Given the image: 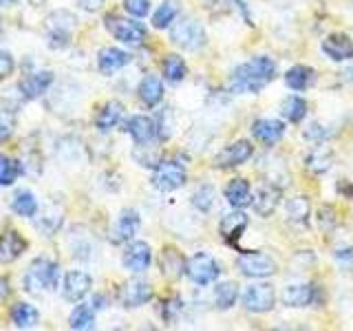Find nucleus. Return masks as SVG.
Masks as SVG:
<instances>
[{"mask_svg": "<svg viewBox=\"0 0 353 331\" xmlns=\"http://www.w3.org/2000/svg\"><path fill=\"white\" fill-rule=\"evenodd\" d=\"M276 62L268 55H259L234 69L230 77V91L234 93H259L261 88L274 80Z\"/></svg>", "mask_w": 353, "mask_h": 331, "instance_id": "f257e3e1", "label": "nucleus"}, {"mask_svg": "<svg viewBox=\"0 0 353 331\" xmlns=\"http://www.w3.org/2000/svg\"><path fill=\"white\" fill-rule=\"evenodd\" d=\"M60 281V265L49 257H38L29 263L22 276V290L27 294L53 292Z\"/></svg>", "mask_w": 353, "mask_h": 331, "instance_id": "f03ea898", "label": "nucleus"}, {"mask_svg": "<svg viewBox=\"0 0 353 331\" xmlns=\"http://www.w3.org/2000/svg\"><path fill=\"white\" fill-rule=\"evenodd\" d=\"M77 18L69 11H53V14L44 20V36L51 49H64L71 44V33L75 29Z\"/></svg>", "mask_w": 353, "mask_h": 331, "instance_id": "7ed1b4c3", "label": "nucleus"}, {"mask_svg": "<svg viewBox=\"0 0 353 331\" xmlns=\"http://www.w3.org/2000/svg\"><path fill=\"white\" fill-rule=\"evenodd\" d=\"M104 27L108 29V33L115 40L130 44V47H139V44H143V40H146V36H148V31L141 22L130 20V18H121V16H106Z\"/></svg>", "mask_w": 353, "mask_h": 331, "instance_id": "20e7f679", "label": "nucleus"}, {"mask_svg": "<svg viewBox=\"0 0 353 331\" xmlns=\"http://www.w3.org/2000/svg\"><path fill=\"white\" fill-rule=\"evenodd\" d=\"M170 40L185 51H199L205 47V31L194 18H181L170 29Z\"/></svg>", "mask_w": 353, "mask_h": 331, "instance_id": "39448f33", "label": "nucleus"}, {"mask_svg": "<svg viewBox=\"0 0 353 331\" xmlns=\"http://www.w3.org/2000/svg\"><path fill=\"white\" fill-rule=\"evenodd\" d=\"M236 268L243 276H248V279H268V276L276 274L279 265H276V261L272 257H268V254L245 252L239 257Z\"/></svg>", "mask_w": 353, "mask_h": 331, "instance_id": "423d86ee", "label": "nucleus"}, {"mask_svg": "<svg viewBox=\"0 0 353 331\" xmlns=\"http://www.w3.org/2000/svg\"><path fill=\"white\" fill-rule=\"evenodd\" d=\"M219 263L210 257V254L199 252L194 257L185 263V276L190 279L194 285H210L219 279Z\"/></svg>", "mask_w": 353, "mask_h": 331, "instance_id": "0eeeda50", "label": "nucleus"}, {"mask_svg": "<svg viewBox=\"0 0 353 331\" xmlns=\"http://www.w3.org/2000/svg\"><path fill=\"white\" fill-rule=\"evenodd\" d=\"M188 179L185 168L176 161H159V166H154L152 172V185L161 192H170L181 188Z\"/></svg>", "mask_w": 353, "mask_h": 331, "instance_id": "6e6552de", "label": "nucleus"}, {"mask_svg": "<svg viewBox=\"0 0 353 331\" xmlns=\"http://www.w3.org/2000/svg\"><path fill=\"white\" fill-rule=\"evenodd\" d=\"M152 296H154V290H152V285L146 283V281H128L124 285H119V290H117V303L121 307H126V309H135V307H141V305H146L152 301Z\"/></svg>", "mask_w": 353, "mask_h": 331, "instance_id": "1a4fd4ad", "label": "nucleus"}, {"mask_svg": "<svg viewBox=\"0 0 353 331\" xmlns=\"http://www.w3.org/2000/svg\"><path fill=\"white\" fill-rule=\"evenodd\" d=\"M243 305H245L248 312L252 314H265L274 309L276 305V294H274V287L272 285H252L243 292Z\"/></svg>", "mask_w": 353, "mask_h": 331, "instance_id": "9d476101", "label": "nucleus"}, {"mask_svg": "<svg viewBox=\"0 0 353 331\" xmlns=\"http://www.w3.org/2000/svg\"><path fill=\"white\" fill-rule=\"evenodd\" d=\"M55 80L53 71H33L18 82V93L25 99H38L49 91Z\"/></svg>", "mask_w": 353, "mask_h": 331, "instance_id": "9b49d317", "label": "nucleus"}, {"mask_svg": "<svg viewBox=\"0 0 353 331\" xmlns=\"http://www.w3.org/2000/svg\"><path fill=\"white\" fill-rule=\"evenodd\" d=\"M139 225H141V219L137 214V210H124L119 217H117V223L110 230V243L113 245H124L130 239H135V234L139 232Z\"/></svg>", "mask_w": 353, "mask_h": 331, "instance_id": "f8f14e48", "label": "nucleus"}, {"mask_svg": "<svg viewBox=\"0 0 353 331\" xmlns=\"http://www.w3.org/2000/svg\"><path fill=\"white\" fill-rule=\"evenodd\" d=\"M93 287V279L82 270H73L64 276V283H62V296L64 301L69 303H80L82 298L91 292Z\"/></svg>", "mask_w": 353, "mask_h": 331, "instance_id": "ddd939ff", "label": "nucleus"}, {"mask_svg": "<svg viewBox=\"0 0 353 331\" xmlns=\"http://www.w3.org/2000/svg\"><path fill=\"white\" fill-rule=\"evenodd\" d=\"M152 263V252H150V245L143 241H135L130 243V245L124 250V257H121V265L132 272V274H141L150 268Z\"/></svg>", "mask_w": 353, "mask_h": 331, "instance_id": "4468645a", "label": "nucleus"}, {"mask_svg": "<svg viewBox=\"0 0 353 331\" xmlns=\"http://www.w3.org/2000/svg\"><path fill=\"white\" fill-rule=\"evenodd\" d=\"M252 152L254 150H252L250 141H245V139L234 141L214 157V168H236V166L245 163L252 157Z\"/></svg>", "mask_w": 353, "mask_h": 331, "instance_id": "2eb2a0df", "label": "nucleus"}, {"mask_svg": "<svg viewBox=\"0 0 353 331\" xmlns=\"http://www.w3.org/2000/svg\"><path fill=\"white\" fill-rule=\"evenodd\" d=\"M27 239L16 230H9L5 234H0V265H9L18 261L22 254L27 252Z\"/></svg>", "mask_w": 353, "mask_h": 331, "instance_id": "dca6fc26", "label": "nucleus"}, {"mask_svg": "<svg viewBox=\"0 0 353 331\" xmlns=\"http://www.w3.org/2000/svg\"><path fill=\"white\" fill-rule=\"evenodd\" d=\"M124 130L128 132V135L135 139L137 146H143V143H150L154 137L159 135L157 130V124L146 117V115H132L126 124H124Z\"/></svg>", "mask_w": 353, "mask_h": 331, "instance_id": "f3484780", "label": "nucleus"}, {"mask_svg": "<svg viewBox=\"0 0 353 331\" xmlns=\"http://www.w3.org/2000/svg\"><path fill=\"white\" fill-rule=\"evenodd\" d=\"M323 53L334 62H345L353 58V42L347 33H331L323 40Z\"/></svg>", "mask_w": 353, "mask_h": 331, "instance_id": "a211bd4d", "label": "nucleus"}, {"mask_svg": "<svg viewBox=\"0 0 353 331\" xmlns=\"http://www.w3.org/2000/svg\"><path fill=\"white\" fill-rule=\"evenodd\" d=\"M254 201V212H256L259 217H270L276 208H279L281 203V199H283V192H281V188H276L274 183H268V185H261L259 188V192L252 197Z\"/></svg>", "mask_w": 353, "mask_h": 331, "instance_id": "6ab92c4d", "label": "nucleus"}, {"mask_svg": "<svg viewBox=\"0 0 353 331\" xmlns=\"http://www.w3.org/2000/svg\"><path fill=\"white\" fill-rule=\"evenodd\" d=\"M130 62V55L117 47H104L97 53V69L102 75H113Z\"/></svg>", "mask_w": 353, "mask_h": 331, "instance_id": "aec40b11", "label": "nucleus"}, {"mask_svg": "<svg viewBox=\"0 0 353 331\" xmlns=\"http://www.w3.org/2000/svg\"><path fill=\"white\" fill-rule=\"evenodd\" d=\"M245 228H248V214L241 212V210L223 214V219H221V223H219L221 237H223L228 243H236L243 232H245Z\"/></svg>", "mask_w": 353, "mask_h": 331, "instance_id": "412c9836", "label": "nucleus"}, {"mask_svg": "<svg viewBox=\"0 0 353 331\" xmlns=\"http://www.w3.org/2000/svg\"><path fill=\"white\" fill-rule=\"evenodd\" d=\"M38 320H40V312L31 303L18 301L9 309V323L16 329H31L38 325Z\"/></svg>", "mask_w": 353, "mask_h": 331, "instance_id": "4be33fe9", "label": "nucleus"}, {"mask_svg": "<svg viewBox=\"0 0 353 331\" xmlns=\"http://www.w3.org/2000/svg\"><path fill=\"white\" fill-rule=\"evenodd\" d=\"M285 132V124L279 119H256L252 124V135L256 137L265 146H272V143L281 141Z\"/></svg>", "mask_w": 353, "mask_h": 331, "instance_id": "5701e85b", "label": "nucleus"}, {"mask_svg": "<svg viewBox=\"0 0 353 331\" xmlns=\"http://www.w3.org/2000/svg\"><path fill=\"white\" fill-rule=\"evenodd\" d=\"M121 115H124V106L117 99H110L102 108L95 113V128L99 132H108L110 128H115L119 124Z\"/></svg>", "mask_w": 353, "mask_h": 331, "instance_id": "b1692460", "label": "nucleus"}, {"mask_svg": "<svg viewBox=\"0 0 353 331\" xmlns=\"http://www.w3.org/2000/svg\"><path fill=\"white\" fill-rule=\"evenodd\" d=\"M316 301V287L314 285H290L283 292V303L287 307H307Z\"/></svg>", "mask_w": 353, "mask_h": 331, "instance_id": "393cba45", "label": "nucleus"}, {"mask_svg": "<svg viewBox=\"0 0 353 331\" xmlns=\"http://www.w3.org/2000/svg\"><path fill=\"white\" fill-rule=\"evenodd\" d=\"M137 95L146 106H157L163 99V82L157 75H146L137 86Z\"/></svg>", "mask_w": 353, "mask_h": 331, "instance_id": "a878e982", "label": "nucleus"}, {"mask_svg": "<svg viewBox=\"0 0 353 331\" xmlns=\"http://www.w3.org/2000/svg\"><path fill=\"white\" fill-rule=\"evenodd\" d=\"M314 80H316V71L307 64H296L285 73V84L292 91H305V88L314 84Z\"/></svg>", "mask_w": 353, "mask_h": 331, "instance_id": "bb28decb", "label": "nucleus"}, {"mask_svg": "<svg viewBox=\"0 0 353 331\" xmlns=\"http://www.w3.org/2000/svg\"><path fill=\"white\" fill-rule=\"evenodd\" d=\"M225 199L232 208H245L252 203V190L250 183L243 179V177H236L225 185Z\"/></svg>", "mask_w": 353, "mask_h": 331, "instance_id": "cd10ccee", "label": "nucleus"}, {"mask_svg": "<svg viewBox=\"0 0 353 331\" xmlns=\"http://www.w3.org/2000/svg\"><path fill=\"white\" fill-rule=\"evenodd\" d=\"M11 212L25 219H33L38 214V199L31 190H18L11 197Z\"/></svg>", "mask_w": 353, "mask_h": 331, "instance_id": "c85d7f7f", "label": "nucleus"}, {"mask_svg": "<svg viewBox=\"0 0 353 331\" xmlns=\"http://www.w3.org/2000/svg\"><path fill=\"white\" fill-rule=\"evenodd\" d=\"M161 274L168 276V279H179L181 274H185V261L181 257V252H176L174 248H165L161 252Z\"/></svg>", "mask_w": 353, "mask_h": 331, "instance_id": "c756f323", "label": "nucleus"}, {"mask_svg": "<svg viewBox=\"0 0 353 331\" xmlns=\"http://www.w3.org/2000/svg\"><path fill=\"white\" fill-rule=\"evenodd\" d=\"M331 163H334V152H331L327 146L314 148L307 154V161H305L307 170L314 172V174H325L331 168Z\"/></svg>", "mask_w": 353, "mask_h": 331, "instance_id": "7c9ffc66", "label": "nucleus"}, {"mask_svg": "<svg viewBox=\"0 0 353 331\" xmlns=\"http://www.w3.org/2000/svg\"><path fill=\"white\" fill-rule=\"evenodd\" d=\"M69 327L71 329H93L95 327V307L91 303H82V305H75V309L69 316Z\"/></svg>", "mask_w": 353, "mask_h": 331, "instance_id": "2f4dec72", "label": "nucleus"}, {"mask_svg": "<svg viewBox=\"0 0 353 331\" xmlns=\"http://www.w3.org/2000/svg\"><path fill=\"white\" fill-rule=\"evenodd\" d=\"M161 71H163V77L172 84H179L185 80L188 75V66L183 62V58H179V55H165L163 62H161Z\"/></svg>", "mask_w": 353, "mask_h": 331, "instance_id": "473e14b6", "label": "nucleus"}, {"mask_svg": "<svg viewBox=\"0 0 353 331\" xmlns=\"http://www.w3.org/2000/svg\"><path fill=\"white\" fill-rule=\"evenodd\" d=\"M239 298V285L232 283V281H225V283H219L216 290H214V301H216V307L221 312H225L232 305L236 303Z\"/></svg>", "mask_w": 353, "mask_h": 331, "instance_id": "72a5a7b5", "label": "nucleus"}, {"mask_svg": "<svg viewBox=\"0 0 353 331\" xmlns=\"http://www.w3.org/2000/svg\"><path fill=\"white\" fill-rule=\"evenodd\" d=\"M22 172V163L18 159H11L7 154H0V185L9 188L14 185L18 174Z\"/></svg>", "mask_w": 353, "mask_h": 331, "instance_id": "f704fd0d", "label": "nucleus"}, {"mask_svg": "<svg viewBox=\"0 0 353 331\" xmlns=\"http://www.w3.org/2000/svg\"><path fill=\"white\" fill-rule=\"evenodd\" d=\"M281 113L287 121L298 124V121L305 119V115H307V102L303 97H287L281 106Z\"/></svg>", "mask_w": 353, "mask_h": 331, "instance_id": "c9c22d12", "label": "nucleus"}, {"mask_svg": "<svg viewBox=\"0 0 353 331\" xmlns=\"http://www.w3.org/2000/svg\"><path fill=\"white\" fill-rule=\"evenodd\" d=\"M176 14H179V9H176V5L172 3V0H165V3L159 5V9L154 11V16H152V25L154 29H168Z\"/></svg>", "mask_w": 353, "mask_h": 331, "instance_id": "e433bc0d", "label": "nucleus"}, {"mask_svg": "<svg viewBox=\"0 0 353 331\" xmlns=\"http://www.w3.org/2000/svg\"><path fill=\"white\" fill-rule=\"evenodd\" d=\"M62 221H64V217H62L60 210H55V212H51V205H49L47 210H44V214L38 219V223H36V225H38L47 237H51V234H55V232L60 230Z\"/></svg>", "mask_w": 353, "mask_h": 331, "instance_id": "4c0bfd02", "label": "nucleus"}, {"mask_svg": "<svg viewBox=\"0 0 353 331\" xmlns=\"http://www.w3.org/2000/svg\"><path fill=\"white\" fill-rule=\"evenodd\" d=\"M214 199H216V190L210 183H203V185H199V190L192 194V205L196 210H201V212H208V210L212 208Z\"/></svg>", "mask_w": 353, "mask_h": 331, "instance_id": "58836bf2", "label": "nucleus"}, {"mask_svg": "<svg viewBox=\"0 0 353 331\" xmlns=\"http://www.w3.org/2000/svg\"><path fill=\"white\" fill-rule=\"evenodd\" d=\"M307 214H309V201L305 197H294L290 199V203H287V217L292 221H307Z\"/></svg>", "mask_w": 353, "mask_h": 331, "instance_id": "ea45409f", "label": "nucleus"}, {"mask_svg": "<svg viewBox=\"0 0 353 331\" xmlns=\"http://www.w3.org/2000/svg\"><path fill=\"white\" fill-rule=\"evenodd\" d=\"M14 71H16L14 55H11L9 51H5V49H0V82L14 75Z\"/></svg>", "mask_w": 353, "mask_h": 331, "instance_id": "a19ab883", "label": "nucleus"}, {"mask_svg": "<svg viewBox=\"0 0 353 331\" xmlns=\"http://www.w3.org/2000/svg\"><path fill=\"white\" fill-rule=\"evenodd\" d=\"M124 9L132 18H143L150 11V0H124Z\"/></svg>", "mask_w": 353, "mask_h": 331, "instance_id": "79ce46f5", "label": "nucleus"}, {"mask_svg": "<svg viewBox=\"0 0 353 331\" xmlns=\"http://www.w3.org/2000/svg\"><path fill=\"white\" fill-rule=\"evenodd\" d=\"M181 298H168V301L161 303V316L165 323H172V320L176 318V314L181 312Z\"/></svg>", "mask_w": 353, "mask_h": 331, "instance_id": "37998d69", "label": "nucleus"}, {"mask_svg": "<svg viewBox=\"0 0 353 331\" xmlns=\"http://www.w3.org/2000/svg\"><path fill=\"white\" fill-rule=\"evenodd\" d=\"M77 7L82 11H88V14H97L99 9L106 5V0H75Z\"/></svg>", "mask_w": 353, "mask_h": 331, "instance_id": "c03bdc74", "label": "nucleus"}, {"mask_svg": "<svg viewBox=\"0 0 353 331\" xmlns=\"http://www.w3.org/2000/svg\"><path fill=\"white\" fill-rule=\"evenodd\" d=\"M338 192H340V194H345L347 199H353V183H349V181L338 183Z\"/></svg>", "mask_w": 353, "mask_h": 331, "instance_id": "a18cd8bd", "label": "nucleus"}, {"mask_svg": "<svg viewBox=\"0 0 353 331\" xmlns=\"http://www.w3.org/2000/svg\"><path fill=\"white\" fill-rule=\"evenodd\" d=\"M11 294V287H9V279H0V301H5V298Z\"/></svg>", "mask_w": 353, "mask_h": 331, "instance_id": "49530a36", "label": "nucleus"}, {"mask_svg": "<svg viewBox=\"0 0 353 331\" xmlns=\"http://www.w3.org/2000/svg\"><path fill=\"white\" fill-rule=\"evenodd\" d=\"M91 305L95 307V312H97V309H104V307H106V298H104L102 294H95V296H93V301H91Z\"/></svg>", "mask_w": 353, "mask_h": 331, "instance_id": "de8ad7c7", "label": "nucleus"}, {"mask_svg": "<svg viewBox=\"0 0 353 331\" xmlns=\"http://www.w3.org/2000/svg\"><path fill=\"white\" fill-rule=\"evenodd\" d=\"M347 75H349V80H351V82H353V66H351V69H349V71H347Z\"/></svg>", "mask_w": 353, "mask_h": 331, "instance_id": "09e8293b", "label": "nucleus"}]
</instances>
